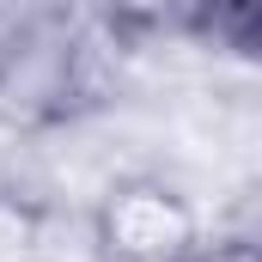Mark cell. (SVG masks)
<instances>
[{"label":"cell","instance_id":"4","mask_svg":"<svg viewBox=\"0 0 262 262\" xmlns=\"http://www.w3.org/2000/svg\"><path fill=\"white\" fill-rule=\"evenodd\" d=\"M183 262H256V244L250 238H213V244H195Z\"/></svg>","mask_w":262,"mask_h":262},{"label":"cell","instance_id":"1","mask_svg":"<svg viewBox=\"0 0 262 262\" xmlns=\"http://www.w3.org/2000/svg\"><path fill=\"white\" fill-rule=\"evenodd\" d=\"M73 116V18L25 12L0 31V128L37 134Z\"/></svg>","mask_w":262,"mask_h":262},{"label":"cell","instance_id":"3","mask_svg":"<svg viewBox=\"0 0 262 262\" xmlns=\"http://www.w3.org/2000/svg\"><path fill=\"white\" fill-rule=\"evenodd\" d=\"M43 250V207L0 183V262H37Z\"/></svg>","mask_w":262,"mask_h":262},{"label":"cell","instance_id":"2","mask_svg":"<svg viewBox=\"0 0 262 262\" xmlns=\"http://www.w3.org/2000/svg\"><path fill=\"white\" fill-rule=\"evenodd\" d=\"M98 262H183L201 244V207L159 171L122 177L92 207Z\"/></svg>","mask_w":262,"mask_h":262}]
</instances>
